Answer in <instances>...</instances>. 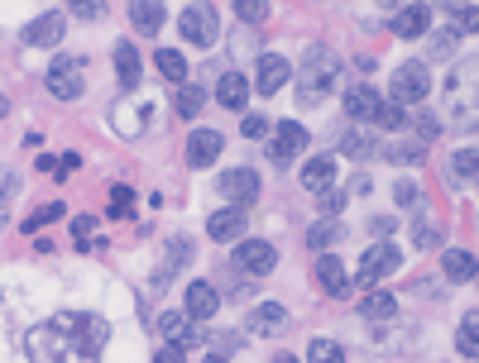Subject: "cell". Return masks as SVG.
Masks as SVG:
<instances>
[{
  "mask_svg": "<svg viewBox=\"0 0 479 363\" xmlns=\"http://www.w3.org/2000/svg\"><path fill=\"white\" fill-rule=\"evenodd\" d=\"M77 168H81L77 154H63V158H58V178H67V172H77Z\"/></svg>",
  "mask_w": 479,
  "mask_h": 363,
  "instance_id": "46",
  "label": "cell"
},
{
  "mask_svg": "<svg viewBox=\"0 0 479 363\" xmlns=\"http://www.w3.org/2000/svg\"><path fill=\"white\" fill-rule=\"evenodd\" d=\"M317 283L331 291V297H345L350 291V277H345V263L336 259V253H321L317 259Z\"/></svg>",
  "mask_w": 479,
  "mask_h": 363,
  "instance_id": "18",
  "label": "cell"
},
{
  "mask_svg": "<svg viewBox=\"0 0 479 363\" xmlns=\"http://www.w3.org/2000/svg\"><path fill=\"white\" fill-rule=\"evenodd\" d=\"M389 29L398 34V39H422V34L431 29V10L427 5H403L398 15L389 19Z\"/></svg>",
  "mask_w": 479,
  "mask_h": 363,
  "instance_id": "15",
  "label": "cell"
},
{
  "mask_svg": "<svg viewBox=\"0 0 479 363\" xmlns=\"http://www.w3.org/2000/svg\"><path fill=\"white\" fill-rule=\"evenodd\" d=\"M389 273H398V249H389V244H374V249H365V259H359V283L374 287V283H383Z\"/></svg>",
  "mask_w": 479,
  "mask_h": 363,
  "instance_id": "7",
  "label": "cell"
},
{
  "mask_svg": "<svg viewBox=\"0 0 479 363\" xmlns=\"http://www.w3.org/2000/svg\"><path fill=\"white\" fill-rule=\"evenodd\" d=\"M288 77H293L288 57H278V53H264V57H259V77H254V87H259L264 96H278V91L288 87Z\"/></svg>",
  "mask_w": 479,
  "mask_h": 363,
  "instance_id": "13",
  "label": "cell"
},
{
  "mask_svg": "<svg viewBox=\"0 0 479 363\" xmlns=\"http://www.w3.org/2000/svg\"><path fill=\"white\" fill-rule=\"evenodd\" d=\"M236 15L244 19V25H259V19H268V5H264V0H240Z\"/></svg>",
  "mask_w": 479,
  "mask_h": 363,
  "instance_id": "38",
  "label": "cell"
},
{
  "mask_svg": "<svg viewBox=\"0 0 479 363\" xmlns=\"http://www.w3.org/2000/svg\"><path fill=\"white\" fill-rule=\"evenodd\" d=\"M341 206H345V196H341V192H326V196H321V210H326V216H336Z\"/></svg>",
  "mask_w": 479,
  "mask_h": 363,
  "instance_id": "45",
  "label": "cell"
},
{
  "mask_svg": "<svg viewBox=\"0 0 479 363\" xmlns=\"http://www.w3.org/2000/svg\"><path fill=\"white\" fill-rule=\"evenodd\" d=\"M182 39L197 43V49L216 43V39H220V15H216V5H187V10H182Z\"/></svg>",
  "mask_w": 479,
  "mask_h": 363,
  "instance_id": "5",
  "label": "cell"
},
{
  "mask_svg": "<svg viewBox=\"0 0 479 363\" xmlns=\"http://www.w3.org/2000/svg\"><path fill=\"white\" fill-rule=\"evenodd\" d=\"M297 178H302V186H307V192L326 196V192H331V182H336V163H331V158H307V168H302Z\"/></svg>",
  "mask_w": 479,
  "mask_h": 363,
  "instance_id": "19",
  "label": "cell"
},
{
  "mask_svg": "<svg viewBox=\"0 0 479 363\" xmlns=\"http://www.w3.org/2000/svg\"><path fill=\"white\" fill-rule=\"evenodd\" d=\"M63 29H67V19L58 15V10H49V15H39L34 25H25V43H34V49H49V43L63 39Z\"/></svg>",
  "mask_w": 479,
  "mask_h": 363,
  "instance_id": "16",
  "label": "cell"
},
{
  "mask_svg": "<svg viewBox=\"0 0 479 363\" xmlns=\"http://www.w3.org/2000/svg\"><path fill=\"white\" fill-rule=\"evenodd\" d=\"M206 234H212L216 244L240 239V234H244V210H236V206H230V210H216V216L206 220Z\"/></svg>",
  "mask_w": 479,
  "mask_h": 363,
  "instance_id": "17",
  "label": "cell"
},
{
  "mask_svg": "<svg viewBox=\"0 0 479 363\" xmlns=\"http://www.w3.org/2000/svg\"><path fill=\"white\" fill-rule=\"evenodd\" d=\"M212 363H226V359H212Z\"/></svg>",
  "mask_w": 479,
  "mask_h": 363,
  "instance_id": "51",
  "label": "cell"
},
{
  "mask_svg": "<svg viewBox=\"0 0 479 363\" xmlns=\"http://www.w3.org/2000/svg\"><path fill=\"white\" fill-rule=\"evenodd\" d=\"M413 239H417V244H437V239H441V225L427 216V206H422V216H417V225H413Z\"/></svg>",
  "mask_w": 479,
  "mask_h": 363,
  "instance_id": "35",
  "label": "cell"
},
{
  "mask_svg": "<svg viewBox=\"0 0 479 363\" xmlns=\"http://www.w3.org/2000/svg\"><path fill=\"white\" fill-rule=\"evenodd\" d=\"M236 259L244 273H274V263H278V249L268 239H240V249H236Z\"/></svg>",
  "mask_w": 479,
  "mask_h": 363,
  "instance_id": "10",
  "label": "cell"
},
{
  "mask_svg": "<svg viewBox=\"0 0 479 363\" xmlns=\"http://www.w3.org/2000/svg\"><path fill=\"white\" fill-rule=\"evenodd\" d=\"M220 148H226V134L220 130H197L187 139V163H192V168H212L220 158Z\"/></svg>",
  "mask_w": 479,
  "mask_h": 363,
  "instance_id": "11",
  "label": "cell"
},
{
  "mask_svg": "<svg viewBox=\"0 0 479 363\" xmlns=\"http://www.w3.org/2000/svg\"><path fill=\"white\" fill-rule=\"evenodd\" d=\"M446 277H455V283H465V277H475V253L470 249H446Z\"/></svg>",
  "mask_w": 479,
  "mask_h": 363,
  "instance_id": "27",
  "label": "cell"
},
{
  "mask_svg": "<svg viewBox=\"0 0 479 363\" xmlns=\"http://www.w3.org/2000/svg\"><path fill=\"white\" fill-rule=\"evenodd\" d=\"M216 306H220V297H216L212 283H187V301H182L187 321H212Z\"/></svg>",
  "mask_w": 479,
  "mask_h": 363,
  "instance_id": "14",
  "label": "cell"
},
{
  "mask_svg": "<svg viewBox=\"0 0 479 363\" xmlns=\"http://www.w3.org/2000/svg\"><path fill=\"white\" fill-rule=\"evenodd\" d=\"M393 196H398V206H413L417 201V186L413 182H398V186H393Z\"/></svg>",
  "mask_w": 479,
  "mask_h": 363,
  "instance_id": "43",
  "label": "cell"
},
{
  "mask_svg": "<svg viewBox=\"0 0 479 363\" xmlns=\"http://www.w3.org/2000/svg\"><path fill=\"white\" fill-rule=\"evenodd\" d=\"M182 359H187V349H178V344H163L154 354V363H182Z\"/></svg>",
  "mask_w": 479,
  "mask_h": 363,
  "instance_id": "42",
  "label": "cell"
},
{
  "mask_svg": "<svg viewBox=\"0 0 479 363\" xmlns=\"http://www.w3.org/2000/svg\"><path fill=\"white\" fill-rule=\"evenodd\" d=\"M427 91H431L427 63H403L398 72H393V81H389V101H393V105H417Z\"/></svg>",
  "mask_w": 479,
  "mask_h": 363,
  "instance_id": "3",
  "label": "cell"
},
{
  "mask_svg": "<svg viewBox=\"0 0 479 363\" xmlns=\"http://www.w3.org/2000/svg\"><path fill=\"white\" fill-rule=\"evenodd\" d=\"M413 130H417L413 139H422V144H427V139L437 134V115H427V110H422V115H417V120H413Z\"/></svg>",
  "mask_w": 479,
  "mask_h": 363,
  "instance_id": "41",
  "label": "cell"
},
{
  "mask_svg": "<svg viewBox=\"0 0 479 363\" xmlns=\"http://www.w3.org/2000/svg\"><path fill=\"white\" fill-rule=\"evenodd\" d=\"M451 15H455V25H460V29H475V5H465V10L455 5Z\"/></svg>",
  "mask_w": 479,
  "mask_h": 363,
  "instance_id": "44",
  "label": "cell"
},
{
  "mask_svg": "<svg viewBox=\"0 0 479 363\" xmlns=\"http://www.w3.org/2000/svg\"><path fill=\"white\" fill-rule=\"evenodd\" d=\"M130 19H135L139 34H158V29H163V5H158V0H154V5H149V0H135V5H130Z\"/></svg>",
  "mask_w": 479,
  "mask_h": 363,
  "instance_id": "24",
  "label": "cell"
},
{
  "mask_svg": "<svg viewBox=\"0 0 479 363\" xmlns=\"http://www.w3.org/2000/svg\"><path fill=\"white\" fill-rule=\"evenodd\" d=\"M158 57V72L168 77V81H182L187 77V57L178 53V49H163V53H154Z\"/></svg>",
  "mask_w": 479,
  "mask_h": 363,
  "instance_id": "29",
  "label": "cell"
},
{
  "mask_svg": "<svg viewBox=\"0 0 479 363\" xmlns=\"http://www.w3.org/2000/svg\"><path fill=\"white\" fill-rule=\"evenodd\" d=\"M106 15V5H77V19H101Z\"/></svg>",
  "mask_w": 479,
  "mask_h": 363,
  "instance_id": "47",
  "label": "cell"
},
{
  "mask_svg": "<svg viewBox=\"0 0 479 363\" xmlns=\"http://www.w3.org/2000/svg\"><path fill=\"white\" fill-rule=\"evenodd\" d=\"M250 330H254V335H283V330H288V311L278 306V301H268V306H254Z\"/></svg>",
  "mask_w": 479,
  "mask_h": 363,
  "instance_id": "20",
  "label": "cell"
},
{
  "mask_svg": "<svg viewBox=\"0 0 479 363\" xmlns=\"http://www.w3.org/2000/svg\"><path fill=\"white\" fill-rule=\"evenodd\" d=\"M341 148H345V154H350V158H369V154H374V148H379V144H374V139H369V134H359V130H350V134H341Z\"/></svg>",
  "mask_w": 479,
  "mask_h": 363,
  "instance_id": "33",
  "label": "cell"
},
{
  "mask_svg": "<svg viewBox=\"0 0 479 363\" xmlns=\"http://www.w3.org/2000/svg\"><path fill=\"white\" fill-rule=\"evenodd\" d=\"M455 344H460L465 359L479 354V311H465V325H460V335H455Z\"/></svg>",
  "mask_w": 479,
  "mask_h": 363,
  "instance_id": "28",
  "label": "cell"
},
{
  "mask_svg": "<svg viewBox=\"0 0 479 363\" xmlns=\"http://www.w3.org/2000/svg\"><path fill=\"white\" fill-rule=\"evenodd\" d=\"M58 216H63V206H58V201H49V206H39V210H34V216H29V230L49 225V220H58Z\"/></svg>",
  "mask_w": 479,
  "mask_h": 363,
  "instance_id": "39",
  "label": "cell"
},
{
  "mask_svg": "<svg viewBox=\"0 0 479 363\" xmlns=\"http://www.w3.org/2000/svg\"><path fill=\"white\" fill-rule=\"evenodd\" d=\"M393 311H398V301H393L389 291H369V297L359 301V315H365V321H393Z\"/></svg>",
  "mask_w": 479,
  "mask_h": 363,
  "instance_id": "25",
  "label": "cell"
},
{
  "mask_svg": "<svg viewBox=\"0 0 479 363\" xmlns=\"http://www.w3.org/2000/svg\"><path fill=\"white\" fill-rule=\"evenodd\" d=\"M336 239H345V220L341 216H326V220H317V225L307 230V249H326V244H336Z\"/></svg>",
  "mask_w": 479,
  "mask_h": 363,
  "instance_id": "23",
  "label": "cell"
},
{
  "mask_svg": "<svg viewBox=\"0 0 479 363\" xmlns=\"http://www.w3.org/2000/svg\"><path fill=\"white\" fill-rule=\"evenodd\" d=\"M158 335L168 339V344H178V349H192V344H202V330H197V325L187 321L182 311H163V315H158Z\"/></svg>",
  "mask_w": 479,
  "mask_h": 363,
  "instance_id": "12",
  "label": "cell"
},
{
  "mask_svg": "<svg viewBox=\"0 0 479 363\" xmlns=\"http://www.w3.org/2000/svg\"><path fill=\"white\" fill-rule=\"evenodd\" d=\"M220 196H226L236 210H244L259 196V172H250V168H230L226 178H220Z\"/></svg>",
  "mask_w": 479,
  "mask_h": 363,
  "instance_id": "8",
  "label": "cell"
},
{
  "mask_svg": "<svg viewBox=\"0 0 479 363\" xmlns=\"http://www.w3.org/2000/svg\"><path fill=\"white\" fill-rule=\"evenodd\" d=\"M274 363H302V359H293V354H278Z\"/></svg>",
  "mask_w": 479,
  "mask_h": 363,
  "instance_id": "49",
  "label": "cell"
},
{
  "mask_svg": "<svg viewBox=\"0 0 479 363\" xmlns=\"http://www.w3.org/2000/svg\"><path fill=\"white\" fill-rule=\"evenodd\" d=\"M379 91L374 87H355V91H345V115L350 120H374V110H379Z\"/></svg>",
  "mask_w": 479,
  "mask_h": 363,
  "instance_id": "21",
  "label": "cell"
},
{
  "mask_svg": "<svg viewBox=\"0 0 479 363\" xmlns=\"http://www.w3.org/2000/svg\"><path fill=\"white\" fill-rule=\"evenodd\" d=\"M374 125H379V130H403V105H393L389 96H383L379 110H374Z\"/></svg>",
  "mask_w": 479,
  "mask_h": 363,
  "instance_id": "32",
  "label": "cell"
},
{
  "mask_svg": "<svg viewBox=\"0 0 479 363\" xmlns=\"http://www.w3.org/2000/svg\"><path fill=\"white\" fill-rule=\"evenodd\" d=\"M43 87H49V96H58V101H77L81 96V67L73 63V57H53Z\"/></svg>",
  "mask_w": 479,
  "mask_h": 363,
  "instance_id": "6",
  "label": "cell"
},
{
  "mask_svg": "<svg viewBox=\"0 0 479 363\" xmlns=\"http://www.w3.org/2000/svg\"><path fill=\"white\" fill-rule=\"evenodd\" d=\"M15 186H19V178H15V172H0V196H10Z\"/></svg>",
  "mask_w": 479,
  "mask_h": 363,
  "instance_id": "48",
  "label": "cell"
},
{
  "mask_svg": "<svg viewBox=\"0 0 479 363\" xmlns=\"http://www.w3.org/2000/svg\"><path fill=\"white\" fill-rule=\"evenodd\" d=\"M302 148H307V130H302L297 120H283L274 130V144H268V158L278 163V168H283V163H293Z\"/></svg>",
  "mask_w": 479,
  "mask_h": 363,
  "instance_id": "9",
  "label": "cell"
},
{
  "mask_svg": "<svg viewBox=\"0 0 479 363\" xmlns=\"http://www.w3.org/2000/svg\"><path fill=\"white\" fill-rule=\"evenodd\" d=\"M106 344H111V325L101 315H77V311L49 315L25 339L29 363H97Z\"/></svg>",
  "mask_w": 479,
  "mask_h": 363,
  "instance_id": "1",
  "label": "cell"
},
{
  "mask_svg": "<svg viewBox=\"0 0 479 363\" xmlns=\"http://www.w3.org/2000/svg\"><path fill=\"white\" fill-rule=\"evenodd\" d=\"M216 101L226 105V110H244V101H250V81H244L240 72H226L216 87Z\"/></svg>",
  "mask_w": 479,
  "mask_h": 363,
  "instance_id": "22",
  "label": "cell"
},
{
  "mask_svg": "<svg viewBox=\"0 0 479 363\" xmlns=\"http://www.w3.org/2000/svg\"><path fill=\"white\" fill-rule=\"evenodd\" d=\"M10 110V101H5V91H0V115H5Z\"/></svg>",
  "mask_w": 479,
  "mask_h": 363,
  "instance_id": "50",
  "label": "cell"
},
{
  "mask_svg": "<svg viewBox=\"0 0 479 363\" xmlns=\"http://www.w3.org/2000/svg\"><path fill=\"white\" fill-rule=\"evenodd\" d=\"M111 216H120V220L135 216V192H130V186H115V192H111Z\"/></svg>",
  "mask_w": 479,
  "mask_h": 363,
  "instance_id": "36",
  "label": "cell"
},
{
  "mask_svg": "<svg viewBox=\"0 0 479 363\" xmlns=\"http://www.w3.org/2000/svg\"><path fill=\"white\" fill-rule=\"evenodd\" d=\"M341 57H336L331 49H312L307 63H302V77H297V101L302 105H317L336 91V81H341Z\"/></svg>",
  "mask_w": 479,
  "mask_h": 363,
  "instance_id": "2",
  "label": "cell"
},
{
  "mask_svg": "<svg viewBox=\"0 0 479 363\" xmlns=\"http://www.w3.org/2000/svg\"><path fill=\"white\" fill-rule=\"evenodd\" d=\"M475 163H479V158H475V148H460V154L451 158V172H455L460 182H470V178H475Z\"/></svg>",
  "mask_w": 479,
  "mask_h": 363,
  "instance_id": "37",
  "label": "cell"
},
{
  "mask_svg": "<svg viewBox=\"0 0 479 363\" xmlns=\"http://www.w3.org/2000/svg\"><path fill=\"white\" fill-rule=\"evenodd\" d=\"M115 72H120L125 87H139V53H135V43H115Z\"/></svg>",
  "mask_w": 479,
  "mask_h": 363,
  "instance_id": "26",
  "label": "cell"
},
{
  "mask_svg": "<svg viewBox=\"0 0 479 363\" xmlns=\"http://www.w3.org/2000/svg\"><path fill=\"white\" fill-rule=\"evenodd\" d=\"M202 105H206V91L202 87H178V115H182V120H192Z\"/></svg>",
  "mask_w": 479,
  "mask_h": 363,
  "instance_id": "30",
  "label": "cell"
},
{
  "mask_svg": "<svg viewBox=\"0 0 479 363\" xmlns=\"http://www.w3.org/2000/svg\"><path fill=\"white\" fill-rule=\"evenodd\" d=\"M240 134H244V139H264V134H268V120H264V115H244Z\"/></svg>",
  "mask_w": 479,
  "mask_h": 363,
  "instance_id": "40",
  "label": "cell"
},
{
  "mask_svg": "<svg viewBox=\"0 0 479 363\" xmlns=\"http://www.w3.org/2000/svg\"><path fill=\"white\" fill-rule=\"evenodd\" d=\"M422 139H407V144H393V148H383V158H389V163H417V158H422Z\"/></svg>",
  "mask_w": 479,
  "mask_h": 363,
  "instance_id": "34",
  "label": "cell"
},
{
  "mask_svg": "<svg viewBox=\"0 0 479 363\" xmlns=\"http://www.w3.org/2000/svg\"><path fill=\"white\" fill-rule=\"evenodd\" d=\"M111 125L125 139H139V134H149V125H158V110H154V101H115Z\"/></svg>",
  "mask_w": 479,
  "mask_h": 363,
  "instance_id": "4",
  "label": "cell"
},
{
  "mask_svg": "<svg viewBox=\"0 0 479 363\" xmlns=\"http://www.w3.org/2000/svg\"><path fill=\"white\" fill-rule=\"evenodd\" d=\"M307 363H345V349L336 344V339H317V344L307 349Z\"/></svg>",
  "mask_w": 479,
  "mask_h": 363,
  "instance_id": "31",
  "label": "cell"
}]
</instances>
